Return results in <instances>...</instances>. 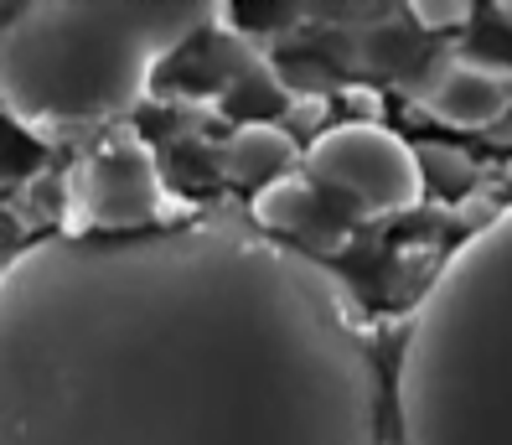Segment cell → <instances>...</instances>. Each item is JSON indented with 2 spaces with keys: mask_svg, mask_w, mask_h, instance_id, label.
<instances>
[{
  "mask_svg": "<svg viewBox=\"0 0 512 445\" xmlns=\"http://www.w3.org/2000/svg\"><path fill=\"white\" fill-rule=\"evenodd\" d=\"M218 6H0V109L47 145L109 135Z\"/></svg>",
  "mask_w": 512,
  "mask_h": 445,
  "instance_id": "3",
  "label": "cell"
},
{
  "mask_svg": "<svg viewBox=\"0 0 512 445\" xmlns=\"http://www.w3.org/2000/svg\"><path fill=\"white\" fill-rule=\"evenodd\" d=\"M316 213V187L306 182V171L295 176H280V182H269L254 192V228L275 233V239H285V233L306 228Z\"/></svg>",
  "mask_w": 512,
  "mask_h": 445,
  "instance_id": "8",
  "label": "cell"
},
{
  "mask_svg": "<svg viewBox=\"0 0 512 445\" xmlns=\"http://www.w3.org/2000/svg\"><path fill=\"white\" fill-rule=\"evenodd\" d=\"M409 16L419 26H466L476 11L466 6V0H450V6H409Z\"/></svg>",
  "mask_w": 512,
  "mask_h": 445,
  "instance_id": "9",
  "label": "cell"
},
{
  "mask_svg": "<svg viewBox=\"0 0 512 445\" xmlns=\"http://www.w3.org/2000/svg\"><path fill=\"white\" fill-rule=\"evenodd\" d=\"M306 182L321 192H342L368 213H414L425 202V166L419 151L378 120H342L311 135L306 145Z\"/></svg>",
  "mask_w": 512,
  "mask_h": 445,
  "instance_id": "4",
  "label": "cell"
},
{
  "mask_svg": "<svg viewBox=\"0 0 512 445\" xmlns=\"http://www.w3.org/2000/svg\"><path fill=\"white\" fill-rule=\"evenodd\" d=\"M300 161H306V151L295 145V135L280 130V125H264V120L238 125L223 140V171L238 176V182L269 187V182H280V176H295Z\"/></svg>",
  "mask_w": 512,
  "mask_h": 445,
  "instance_id": "7",
  "label": "cell"
},
{
  "mask_svg": "<svg viewBox=\"0 0 512 445\" xmlns=\"http://www.w3.org/2000/svg\"><path fill=\"white\" fill-rule=\"evenodd\" d=\"M68 213L57 233H145V228H166L182 223L171 218V197L161 187V171L150 145L130 130L114 125L104 145L68 176Z\"/></svg>",
  "mask_w": 512,
  "mask_h": 445,
  "instance_id": "5",
  "label": "cell"
},
{
  "mask_svg": "<svg viewBox=\"0 0 512 445\" xmlns=\"http://www.w3.org/2000/svg\"><path fill=\"white\" fill-rule=\"evenodd\" d=\"M425 114L450 130H492L512 109V73L492 63H450L419 94Z\"/></svg>",
  "mask_w": 512,
  "mask_h": 445,
  "instance_id": "6",
  "label": "cell"
},
{
  "mask_svg": "<svg viewBox=\"0 0 512 445\" xmlns=\"http://www.w3.org/2000/svg\"><path fill=\"white\" fill-rule=\"evenodd\" d=\"M388 409L399 445H512V202L419 295Z\"/></svg>",
  "mask_w": 512,
  "mask_h": 445,
  "instance_id": "2",
  "label": "cell"
},
{
  "mask_svg": "<svg viewBox=\"0 0 512 445\" xmlns=\"http://www.w3.org/2000/svg\"><path fill=\"white\" fill-rule=\"evenodd\" d=\"M0 445H388V389L347 280L275 233H47L0 270Z\"/></svg>",
  "mask_w": 512,
  "mask_h": 445,
  "instance_id": "1",
  "label": "cell"
}]
</instances>
